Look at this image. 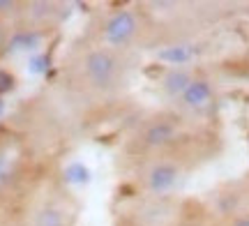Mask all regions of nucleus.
<instances>
[{
  "label": "nucleus",
  "instance_id": "f257e3e1",
  "mask_svg": "<svg viewBox=\"0 0 249 226\" xmlns=\"http://www.w3.org/2000/svg\"><path fill=\"white\" fill-rule=\"evenodd\" d=\"M139 55L81 39L62 60V83L83 104H111L132 88Z\"/></svg>",
  "mask_w": 249,
  "mask_h": 226
},
{
  "label": "nucleus",
  "instance_id": "f03ea898",
  "mask_svg": "<svg viewBox=\"0 0 249 226\" xmlns=\"http://www.w3.org/2000/svg\"><path fill=\"white\" fill-rule=\"evenodd\" d=\"M203 127L194 125L178 113L164 109L152 111L136 120L124 139V150L134 159L155 155H198Z\"/></svg>",
  "mask_w": 249,
  "mask_h": 226
},
{
  "label": "nucleus",
  "instance_id": "7ed1b4c3",
  "mask_svg": "<svg viewBox=\"0 0 249 226\" xmlns=\"http://www.w3.org/2000/svg\"><path fill=\"white\" fill-rule=\"evenodd\" d=\"M155 37L157 23L150 12L139 5H113L99 9L86 30V39L90 42L132 55H139L141 49L150 46Z\"/></svg>",
  "mask_w": 249,
  "mask_h": 226
},
{
  "label": "nucleus",
  "instance_id": "20e7f679",
  "mask_svg": "<svg viewBox=\"0 0 249 226\" xmlns=\"http://www.w3.org/2000/svg\"><path fill=\"white\" fill-rule=\"evenodd\" d=\"M160 88L166 100V109L194 125L205 127V122L213 118L217 109L214 83L198 70L192 67L166 70L160 79Z\"/></svg>",
  "mask_w": 249,
  "mask_h": 226
},
{
  "label": "nucleus",
  "instance_id": "39448f33",
  "mask_svg": "<svg viewBox=\"0 0 249 226\" xmlns=\"http://www.w3.org/2000/svg\"><path fill=\"white\" fill-rule=\"evenodd\" d=\"M17 208L26 226H76L79 222L74 194L53 178H37Z\"/></svg>",
  "mask_w": 249,
  "mask_h": 226
},
{
  "label": "nucleus",
  "instance_id": "423d86ee",
  "mask_svg": "<svg viewBox=\"0 0 249 226\" xmlns=\"http://www.w3.org/2000/svg\"><path fill=\"white\" fill-rule=\"evenodd\" d=\"M33 178V145L23 132L12 125H0V206H18L30 190Z\"/></svg>",
  "mask_w": 249,
  "mask_h": 226
},
{
  "label": "nucleus",
  "instance_id": "0eeeda50",
  "mask_svg": "<svg viewBox=\"0 0 249 226\" xmlns=\"http://www.w3.org/2000/svg\"><path fill=\"white\" fill-rule=\"evenodd\" d=\"M198 155H155L134 159V185L139 196H176Z\"/></svg>",
  "mask_w": 249,
  "mask_h": 226
},
{
  "label": "nucleus",
  "instance_id": "6e6552de",
  "mask_svg": "<svg viewBox=\"0 0 249 226\" xmlns=\"http://www.w3.org/2000/svg\"><path fill=\"white\" fill-rule=\"evenodd\" d=\"M187 215L178 196H139L120 212L118 226H178Z\"/></svg>",
  "mask_w": 249,
  "mask_h": 226
},
{
  "label": "nucleus",
  "instance_id": "1a4fd4ad",
  "mask_svg": "<svg viewBox=\"0 0 249 226\" xmlns=\"http://www.w3.org/2000/svg\"><path fill=\"white\" fill-rule=\"evenodd\" d=\"M58 14H60V9L55 7L53 2H23L17 28H30V30L51 28L55 26Z\"/></svg>",
  "mask_w": 249,
  "mask_h": 226
},
{
  "label": "nucleus",
  "instance_id": "9d476101",
  "mask_svg": "<svg viewBox=\"0 0 249 226\" xmlns=\"http://www.w3.org/2000/svg\"><path fill=\"white\" fill-rule=\"evenodd\" d=\"M18 28L17 23L12 21V18H5L0 17V58L7 53L9 44H12V37H14V33H17Z\"/></svg>",
  "mask_w": 249,
  "mask_h": 226
},
{
  "label": "nucleus",
  "instance_id": "9b49d317",
  "mask_svg": "<svg viewBox=\"0 0 249 226\" xmlns=\"http://www.w3.org/2000/svg\"><path fill=\"white\" fill-rule=\"evenodd\" d=\"M0 226H26L17 206H0Z\"/></svg>",
  "mask_w": 249,
  "mask_h": 226
},
{
  "label": "nucleus",
  "instance_id": "f8f14e48",
  "mask_svg": "<svg viewBox=\"0 0 249 226\" xmlns=\"http://www.w3.org/2000/svg\"><path fill=\"white\" fill-rule=\"evenodd\" d=\"M217 226H249V210L231 212V215H226Z\"/></svg>",
  "mask_w": 249,
  "mask_h": 226
}]
</instances>
